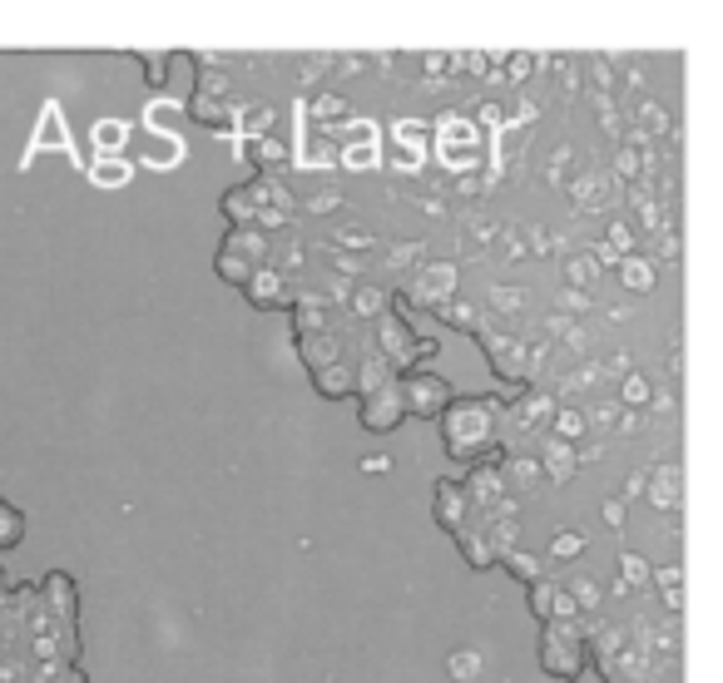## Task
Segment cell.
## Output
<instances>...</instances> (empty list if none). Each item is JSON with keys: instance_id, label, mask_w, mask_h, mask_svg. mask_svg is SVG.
Returning <instances> with one entry per match:
<instances>
[{"instance_id": "obj_2", "label": "cell", "mask_w": 723, "mask_h": 683, "mask_svg": "<svg viewBox=\"0 0 723 683\" xmlns=\"http://www.w3.org/2000/svg\"><path fill=\"white\" fill-rule=\"evenodd\" d=\"M263 258H268V233L263 228H228L224 248H218V258H214V272L224 282H238V288H243V282L263 268Z\"/></svg>"}, {"instance_id": "obj_40", "label": "cell", "mask_w": 723, "mask_h": 683, "mask_svg": "<svg viewBox=\"0 0 723 683\" xmlns=\"http://www.w3.org/2000/svg\"><path fill=\"white\" fill-rule=\"evenodd\" d=\"M442 318H456V327H471V318H476V308H471V302H442Z\"/></svg>"}, {"instance_id": "obj_10", "label": "cell", "mask_w": 723, "mask_h": 683, "mask_svg": "<svg viewBox=\"0 0 723 683\" xmlns=\"http://www.w3.org/2000/svg\"><path fill=\"white\" fill-rule=\"evenodd\" d=\"M476 337H480V346H486L490 356H496L500 376H526V342L506 337V332H496V327H480Z\"/></svg>"}, {"instance_id": "obj_20", "label": "cell", "mask_w": 723, "mask_h": 683, "mask_svg": "<svg viewBox=\"0 0 723 683\" xmlns=\"http://www.w3.org/2000/svg\"><path fill=\"white\" fill-rule=\"evenodd\" d=\"M540 470H545V480H570L575 476V446L550 441V446L540 451Z\"/></svg>"}, {"instance_id": "obj_31", "label": "cell", "mask_w": 723, "mask_h": 683, "mask_svg": "<svg viewBox=\"0 0 723 683\" xmlns=\"http://www.w3.org/2000/svg\"><path fill=\"white\" fill-rule=\"evenodd\" d=\"M565 590H570V599H575V609H600L604 604V584L600 580H575V584H565Z\"/></svg>"}, {"instance_id": "obj_16", "label": "cell", "mask_w": 723, "mask_h": 683, "mask_svg": "<svg viewBox=\"0 0 723 683\" xmlns=\"http://www.w3.org/2000/svg\"><path fill=\"white\" fill-rule=\"evenodd\" d=\"M456 545H461V555H466V564L471 570H486V564H496V545H490V535H486V525L480 530H456Z\"/></svg>"}, {"instance_id": "obj_36", "label": "cell", "mask_w": 723, "mask_h": 683, "mask_svg": "<svg viewBox=\"0 0 723 683\" xmlns=\"http://www.w3.org/2000/svg\"><path fill=\"white\" fill-rule=\"evenodd\" d=\"M382 308H386V298L376 288H357V292H352V312H357V318H382Z\"/></svg>"}, {"instance_id": "obj_14", "label": "cell", "mask_w": 723, "mask_h": 683, "mask_svg": "<svg viewBox=\"0 0 723 683\" xmlns=\"http://www.w3.org/2000/svg\"><path fill=\"white\" fill-rule=\"evenodd\" d=\"M184 159H188V144L179 139V134H154L149 149H144V164H149V169H159V174L179 169Z\"/></svg>"}, {"instance_id": "obj_13", "label": "cell", "mask_w": 723, "mask_h": 683, "mask_svg": "<svg viewBox=\"0 0 723 683\" xmlns=\"http://www.w3.org/2000/svg\"><path fill=\"white\" fill-rule=\"evenodd\" d=\"M298 356L312 366V372H322V366L342 362V342L332 337V332H298Z\"/></svg>"}, {"instance_id": "obj_49", "label": "cell", "mask_w": 723, "mask_h": 683, "mask_svg": "<svg viewBox=\"0 0 723 683\" xmlns=\"http://www.w3.org/2000/svg\"><path fill=\"white\" fill-rule=\"evenodd\" d=\"M20 674H25V664H0V683H20Z\"/></svg>"}, {"instance_id": "obj_34", "label": "cell", "mask_w": 723, "mask_h": 683, "mask_svg": "<svg viewBox=\"0 0 723 683\" xmlns=\"http://www.w3.org/2000/svg\"><path fill=\"white\" fill-rule=\"evenodd\" d=\"M654 500L659 506H679V466H664L654 476Z\"/></svg>"}, {"instance_id": "obj_19", "label": "cell", "mask_w": 723, "mask_h": 683, "mask_svg": "<svg viewBox=\"0 0 723 683\" xmlns=\"http://www.w3.org/2000/svg\"><path fill=\"white\" fill-rule=\"evenodd\" d=\"M90 144L100 154H124V144H129V119H100L90 129Z\"/></svg>"}, {"instance_id": "obj_17", "label": "cell", "mask_w": 723, "mask_h": 683, "mask_svg": "<svg viewBox=\"0 0 723 683\" xmlns=\"http://www.w3.org/2000/svg\"><path fill=\"white\" fill-rule=\"evenodd\" d=\"M461 490H466L471 506H480V500H496L500 490H506V476H500L496 466H476L466 480H461Z\"/></svg>"}, {"instance_id": "obj_38", "label": "cell", "mask_w": 723, "mask_h": 683, "mask_svg": "<svg viewBox=\"0 0 723 683\" xmlns=\"http://www.w3.org/2000/svg\"><path fill=\"white\" fill-rule=\"evenodd\" d=\"M649 580H659V584H664V594H674L679 584H684V564L669 560V564H659V570H649Z\"/></svg>"}, {"instance_id": "obj_11", "label": "cell", "mask_w": 723, "mask_h": 683, "mask_svg": "<svg viewBox=\"0 0 723 683\" xmlns=\"http://www.w3.org/2000/svg\"><path fill=\"white\" fill-rule=\"evenodd\" d=\"M416 302H426V308H442L446 298L456 292V268L452 262H432V268H422V278L412 282Z\"/></svg>"}, {"instance_id": "obj_26", "label": "cell", "mask_w": 723, "mask_h": 683, "mask_svg": "<svg viewBox=\"0 0 723 683\" xmlns=\"http://www.w3.org/2000/svg\"><path fill=\"white\" fill-rule=\"evenodd\" d=\"M500 564H506V570L516 574L520 584H540V580H545L540 560H536V555H530V550H506V555H500Z\"/></svg>"}, {"instance_id": "obj_47", "label": "cell", "mask_w": 723, "mask_h": 683, "mask_svg": "<svg viewBox=\"0 0 723 683\" xmlns=\"http://www.w3.org/2000/svg\"><path fill=\"white\" fill-rule=\"evenodd\" d=\"M362 470H372V476H382V470H392V456H366Z\"/></svg>"}, {"instance_id": "obj_6", "label": "cell", "mask_w": 723, "mask_h": 683, "mask_svg": "<svg viewBox=\"0 0 723 683\" xmlns=\"http://www.w3.org/2000/svg\"><path fill=\"white\" fill-rule=\"evenodd\" d=\"M530 614L540 619V624H575V599H570V590L565 584H555V580H540V584H530Z\"/></svg>"}, {"instance_id": "obj_45", "label": "cell", "mask_w": 723, "mask_h": 683, "mask_svg": "<svg viewBox=\"0 0 723 683\" xmlns=\"http://www.w3.org/2000/svg\"><path fill=\"white\" fill-rule=\"evenodd\" d=\"M347 104L338 100V94H318V114H342Z\"/></svg>"}, {"instance_id": "obj_41", "label": "cell", "mask_w": 723, "mask_h": 683, "mask_svg": "<svg viewBox=\"0 0 723 683\" xmlns=\"http://www.w3.org/2000/svg\"><path fill=\"white\" fill-rule=\"evenodd\" d=\"M253 159H268V169H272V159H282V144L278 139H258L253 144Z\"/></svg>"}, {"instance_id": "obj_29", "label": "cell", "mask_w": 723, "mask_h": 683, "mask_svg": "<svg viewBox=\"0 0 723 683\" xmlns=\"http://www.w3.org/2000/svg\"><path fill=\"white\" fill-rule=\"evenodd\" d=\"M506 480L510 486H520V490H530V486H540L545 480V470H540V456H516L506 466Z\"/></svg>"}, {"instance_id": "obj_21", "label": "cell", "mask_w": 723, "mask_h": 683, "mask_svg": "<svg viewBox=\"0 0 723 683\" xmlns=\"http://www.w3.org/2000/svg\"><path fill=\"white\" fill-rule=\"evenodd\" d=\"M480 674H486V654H476V649H456V654H446V678L476 683Z\"/></svg>"}, {"instance_id": "obj_50", "label": "cell", "mask_w": 723, "mask_h": 683, "mask_svg": "<svg viewBox=\"0 0 723 683\" xmlns=\"http://www.w3.org/2000/svg\"><path fill=\"white\" fill-rule=\"evenodd\" d=\"M510 75H530V55H510Z\"/></svg>"}, {"instance_id": "obj_3", "label": "cell", "mask_w": 723, "mask_h": 683, "mask_svg": "<svg viewBox=\"0 0 723 683\" xmlns=\"http://www.w3.org/2000/svg\"><path fill=\"white\" fill-rule=\"evenodd\" d=\"M585 629L580 624H545L540 629V669L550 678H580V669H585Z\"/></svg>"}, {"instance_id": "obj_25", "label": "cell", "mask_w": 723, "mask_h": 683, "mask_svg": "<svg viewBox=\"0 0 723 683\" xmlns=\"http://www.w3.org/2000/svg\"><path fill=\"white\" fill-rule=\"evenodd\" d=\"M382 164V149H376V134L372 139H357V144H347L342 149V169H357V174H366V169H376Z\"/></svg>"}, {"instance_id": "obj_43", "label": "cell", "mask_w": 723, "mask_h": 683, "mask_svg": "<svg viewBox=\"0 0 723 683\" xmlns=\"http://www.w3.org/2000/svg\"><path fill=\"white\" fill-rule=\"evenodd\" d=\"M338 204H342V198H338V194H332V188H328V194H312V204H308V208H312V213H332V208H338Z\"/></svg>"}, {"instance_id": "obj_18", "label": "cell", "mask_w": 723, "mask_h": 683, "mask_svg": "<svg viewBox=\"0 0 723 683\" xmlns=\"http://www.w3.org/2000/svg\"><path fill=\"white\" fill-rule=\"evenodd\" d=\"M550 426H555V441H565V446H575V441H585V431H590V412H580V406H555L550 412Z\"/></svg>"}, {"instance_id": "obj_51", "label": "cell", "mask_w": 723, "mask_h": 683, "mask_svg": "<svg viewBox=\"0 0 723 683\" xmlns=\"http://www.w3.org/2000/svg\"><path fill=\"white\" fill-rule=\"evenodd\" d=\"M634 169H639V159H634L630 149H624V154H620V174H634Z\"/></svg>"}, {"instance_id": "obj_46", "label": "cell", "mask_w": 723, "mask_h": 683, "mask_svg": "<svg viewBox=\"0 0 723 683\" xmlns=\"http://www.w3.org/2000/svg\"><path fill=\"white\" fill-rule=\"evenodd\" d=\"M164 70H169V55H149V85H159Z\"/></svg>"}, {"instance_id": "obj_22", "label": "cell", "mask_w": 723, "mask_h": 683, "mask_svg": "<svg viewBox=\"0 0 723 683\" xmlns=\"http://www.w3.org/2000/svg\"><path fill=\"white\" fill-rule=\"evenodd\" d=\"M312 382H318V392L328 396V402H338V396H347V392H352V362L322 366V372H312Z\"/></svg>"}, {"instance_id": "obj_28", "label": "cell", "mask_w": 723, "mask_h": 683, "mask_svg": "<svg viewBox=\"0 0 723 683\" xmlns=\"http://www.w3.org/2000/svg\"><path fill=\"white\" fill-rule=\"evenodd\" d=\"M620 278H624V288H634V292H649L654 288V262H644V258H620Z\"/></svg>"}, {"instance_id": "obj_7", "label": "cell", "mask_w": 723, "mask_h": 683, "mask_svg": "<svg viewBox=\"0 0 723 683\" xmlns=\"http://www.w3.org/2000/svg\"><path fill=\"white\" fill-rule=\"evenodd\" d=\"M402 416H406V406H402V392H396V382H386L382 392H372V396L362 402V426L376 431V436L396 431V426H402Z\"/></svg>"}, {"instance_id": "obj_33", "label": "cell", "mask_w": 723, "mask_h": 683, "mask_svg": "<svg viewBox=\"0 0 723 683\" xmlns=\"http://www.w3.org/2000/svg\"><path fill=\"white\" fill-rule=\"evenodd\" d=\"M575 555H585V535L580 530H560L550 540V560H575Z\"/></svg>"}, {"instance_id": "obj_24", "label": "cell", "mask_w": 723, "mask_h": 683, "mask_svg": "<svg viewBox=\"0 0 723 683\" xmlns=\"http://www.w3.org/2000/svg\"><path fill=\"white\" fill-rule=\"evenodd\" d=\"M179 104L174 100H149V109H144V124H149V134H179L174 124H179Z\"/></svg>"}, {"instance_id": "obj_35", "label": "cell", "mask_w": 723, "mask_h": 683, "mask_svg": "<svg viewBox=\"0 0 723 683\" xmlns=\"http://www.w3.org/2000/svg\"><path fill=\"white\" fill-rule=\"evenodd\" d=\"M545 416H550V402H545V396H520L516 402V422L520 426H540Z\"/></svg>"}, {"instance_id": "obj_48", "label": "cell", "mask_w": 723, "mask_h": 683, "mask_svg": "<svg viewBox=\"0 0 723 683\" xmlns=\"http://www.w3.org/2000/svg\"><path fill=\"white\" fill-rule=\"evenodd\" d=\"M604 515H610V525H624V500H604Z\"/></svg>"}, {"instance_id": "obj_1", "label": "cell", "mask_w": 723, "mask_h": 683, "mask_svg": "<svg viewBox=\"0 0 723 683\" xmlns=\"http://www.w3.org/2000/svg\"><path fill=\"white\" fill-rule=\"evenodd\" d=\"M436 422H442V436H446V456H456V460L486 456V446L496 441L490 396H461V402H452Z\"/></svg>"}, {"instance_id": "obj_37", "label": "cell", "mask_w": 723, "mask_h": 683, "mask_svg": "<svg viewBox=\"0 0 723 683\" xmlns=\"http://www.w3.org/2000/svg\"><path fill=\"white\" fill-rule=\"evenodd\" d=\"M620 396H624L620 406H644L649 396H654V386H649L644 376H634V372H630V376H624V386H620Z\"/></svg>"}, {"instance_id": "obj_27", "label": "cell", "mask_w": 723, "mask_h": 683, "mask_svg": "<svg viewBox=\"0 0 723 683\" xmlns=\"http://www.w3.org/2000/svg\"><path fill=\"white\" fill-rule=\"evenodd\" d=\"M595 278H600L595 253H570L565 258V282H575V288H595Z\"/></svg>"}, {"instance_id": "obj_44", "label": "cell", "mask_w": 723, "mask_h": 683, "mask_svg": "<svg viewBox=\"0 0 723 683\" xmlns=\"http://www.w3.org/2000/svg\"><path fill=\"white\" fill-rule=\"evenodd\" d=\"M490 298H496V308H506V312H516V308H520V292H510V288H496Z\"/></svg>"}, {"instance_id": "obj_42", "label": "cell", "mask_w": 723, "mask_h": 683, "mask_svg": "<svg viewBox=\"0 0 723 683\" xmlns=\"http://www.w3.org/2000/svg\"><path fill=\"white\" fill-rule=\"evenodd\" d=\"M338 243H342V248H357V253H362V248H372V233H362V228H347V233H338Z\"/></svg>"}, {"instance_id": "obj_12", "label": "cell", "mask_w": 723, "mask_h": 683, "mask_svg": "<svg viewBox=\"0 0 723 683\" xmlns=\"http://www.w3.org/2000/svg\"><path fill=\"white\" fill-rule=\"evenodd\" d=\"M224 213L233 228H253V218L263 213V184H238L224 194Z\"/></svg>"}, {"instance_id": "obj_23", "label": "cell", "mask_w": 723, "mask_h": 683, "mask_svg": "<svg viewBox=\"0 0 723 683\" xmlns=\"http://www.w3.org/2000/svg\"><path fill=\"white\" fill-rule=\"evenodd\" d=\"M40 149H70V134H65V119H60V104H45V114H40Z\"/></svg>"}, {"instance_id": "obj_5", "label": "cell", "mask_w": 723, "mask_h": 683, "mask_svg": "<svg viewBox=\"0 0 723 683\" xmlns=\"http://www.w3.org/2000/svg\"><path fill=\"white\" fill-rule=\"evenodd\" d=\"M402 392V406L412 416H442L452 406V382L436 372H406V382H396Z\"/></svg>"}, {"instance_id": "obj_39", "label": "cell", "mask_w": 723, "mask_h": 683, "mask_svg": "<svg viewBox=\"0 0 723 683\" xmlns=\"http://www.w3.org/2000/svg\"><path fill=\"white\" fill-rule=\"evenodd\" d=\"M620 570H624V584H649V564L639 560V555H620Z\"/></svg>"}, {"instance_id": "obj_4", "label": "cell", "mask_w": 723, "mask_h": 683, "mask_svg": "<svg viewBox=\"0 0 723 683\" xmlns=\"http://www.w3.org/2000/svg\"><path fill=\"white\" fill-rule=\"evenodd\" d=\"M376 352H382V362L392 366V372H406V366L436 356V342L432 337H412V322L382 312V322H376Z\"/></svg>"}, {"instance_id": "obj_32", "label": "cell", "mask_w": 723, "mask_h": 683, "mask_svg": "<svg viewBox=\"0 0 723 683\" xmlns=\"http://www.w3.org/2000/svg\"><path fill=\"white\" fill-rule=\"evenodd\" d=\"M45 594H55V609H60L65 619L75 614V584H70L65 574H50V580H45Z\"/></svg>"}, {"instance_id": "obj_8", "label": "cell", "mask_w": 723, "mask_h": 683, "mask_svg": "<svg viewBox=\"0 0 723 683\" xmlns=\"http://www.w3.org/2000/svg\"><path fill=\"white\" fill-rule=\"evenodd\" d=\"M243 292H248V308H258V312H278V308H288V302H292L288 278H282L278 268H258L253 278L243 282Z\"/></svg>"}, {"instance_id": "obj_9", "label": "cell", "mask_w": 723, "mask_h": 683, "mask_svg": "<svg viewBox=\"0 0 723 683\" xmlns=\"http://www.w3.org/2000/svg\"><path fill=\"white\" fill-rule=\"evenodd\" d=\"M432 515H436V525L442 530H466V520H471V500H466V490H461V480H436V496H432Z\"/></svg>"}, {"instance_id": "obj_30", "label": "cell", "mask_w": 723, "mask_h": 683, "mask_svg": "<svg viewBox=\"0 0 723 683\" xmlns=\"http://www.w3.org/2000/svg\"><path fill=\"white\" fill-rule=\"evenodd\" d=\"M20 535H25V515H20L15 506H5V500H0V550L20 545Z\"/></svg>"}, {"instance_id": "obj_15", "label": "cell", "mask_w": 723, "mask_h": 683, "mask_svg": "<svg viewBox=\"0 0 723 683\" xmlns=\"http://www.w3.org/2000/svg\"><path fill=\"white\" fill-rule=\"evenodd\" d=\"M85 174H90L94 188H124L129 174H134V164H124V154H100L94 164H85Z\"/></svg>"}, {"instance_id": "obj_52", "label": "cell", "mask_w": 723, "mask_h": 683, "mask_svg": "<svg viewBox=\"0 0 723 683\" xmlns=\"http://www.w3.org/2000/svg\"><path fill=\"white\" fill-rule=\"evenodd\" d=\"M610 683H634V678H610Z\"/></svg>"}]
</instances>
